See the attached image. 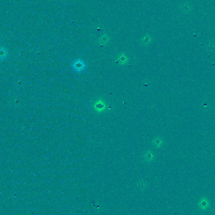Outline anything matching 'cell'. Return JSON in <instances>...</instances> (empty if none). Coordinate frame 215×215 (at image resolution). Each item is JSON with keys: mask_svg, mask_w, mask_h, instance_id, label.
<instances>
[{"mask_svg": "<svg viewBox=\"0 0 215 215\" xmlns=\"http://www.w3.org/2000/svg\"><path fill=\"white\" fill-rule=\"evenodd\" d=\"M94 110L98 113H102L107 110V104L103 98H100L92 104Z\"/></svg>", "mask_w": 215, "mask_h": 215, "instance_id": "6da1fadb", "label": "cell"}, {"mask_svg": "<svg viewBox=\"0 0 215 215\" xmlns=\"http://www.w3.org/2000/svg\"><path fill=\"white\" fill-rule=\"evenodd\" d=\"M72 67L75 72H78V73H81V72L85 70L86 67V64L82 59H78L72 62Z\"/></svg>", "mask_w": 215, "mask_h": 215, "instance_id": "7a4b0ae2", "label": "cell"}, {"mask_svg": "<svg viewBox=\"0 0 215 215\" xmlns=\"http://www.w3.org/2000/svg\"><path fill=\"white\" fill-rule=\"evenodd\" d=\"M142 158L145 162L150 164L155 159V153L152 150L148 149L146 151H145L143 156H142Z\"/></svg>", "mask_w": 215, "mask_h": 215, "instance_id": "3957f363", "label": "cell"}, {"mask_svg": "<svg viewBox=\"0 0 215 215\" xmlns=\"http://www.w3.org/2000/svg\"><path fill=\"white\" fill-rule=\"evenodd\" d=\"M117 62L120 65H125L129 62V57L125 52H121L117 56Z\"/></svg>", "mask_w": 215, "mask_h": 215, "instance_id": "277c9868", "label": "cell"}, {"mask_svg": "<svg viewBox=\"0 0 215 215\" xmlns=\"http://www.w3.org/2000/svg\"><path fill=\"white\" fill-rule=\"evenodd\" d=\"M152 144L155 148H160L163 146L164 144V141L163 138L160 136H157L153 138V140L151 142Z\"/></svg>", "mask_w": 215, "mask_h": 215, "instance_id": "5b68a950", "label": "cell"}, {"mask_svg": "<svg viewBox=\"0 0 215 215\" xmlns=\"http://www.w3.org/2000/svg\"><path fill=\"white\" fill-rule=\"evenodd\" d=\"M148 186V184L147 183V181H145L144 179H142L139 180L137 183V187L139 190L140 191H144Z\"/></svg>", "mask_w": 215, "mask_h": 215, "instance_id": "8992f818", "label": "cell"}, {"mask_svg": "<svg viewBox=\"0 0 215 215\" xmlns=\"http://www.w3.org/2000/svg\"><path fill=\"white\" fill-rule=\"evenodd\" d=\"M152 39L149 35H147L142 40V44L144 45H148L150 44Z\"/></svg>", "mask_w": 215, "mask_h": 215, "instance_id": "52a82bcc", "label": "cell"}, {"mask_svg": "<svg viewBox=\"0 0 215 215\" xmlns=\"http://www.w3.org/2000/svg\"><path fill=\"white\" fill-rule=\"evenodd\" d=\"M108 41H109V38L106 35L102 36V37H101L100 39V43H101V44L102 45L106 44L108 42Z\"/></svg>", "mask_w": 215, "mask_h": 215, "instance_id": "ba28073f", "label": "cell"}, {"mask_svg": "<svg viewBox=\"0 0 215 215\" xmlns=\"http://www.w3.org/2000/svg\"><path fill=\"white\" fill-rule=\"evenodd\" d=\"M6 54H7V52H6L4 49H3V50H0V58H4L6 56Z\"/></svg>", "mask_w": 215, "mask_h": 215, "instance_id": "9c48e42d", "label": "cell"}]
</instances>
